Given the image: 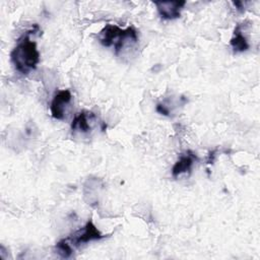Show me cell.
<instances>
[{
	"label": "cell",
	"instance_id": "cell-1",
	"mask_svg": "<svg viewBox=\"0 0 260 260\" xmlns=\"http://www.w3.org/2000/svg\"><path fill=\"white\" fill-rule=\"evenodd\" d=\"M10 59L15 69L21 74H27L35 70L40 62V52L36 42L31 41L28 36L20 39L12 50Z\"/></svg>",
	"mask_w": 260,
	"mask_h": 260
},
{
	"label": "cell",
	"instance_id": "cell-2",
	"mask_svg": "<svg viewBox=\"0 0 260 260\" xmlns=\"http://www.w3.org/2000/svg\"><path fill=\"white\" fill-rule=\"evenodd\" d=\"M98 40L104 47H114L116 54H118L127 46L136 44L138 36L137 31L131 26L122 29L116 24L109 23L99 32Z\"/></svg>",
	"mask_w": 260,
	"mask_h": 260
},
{
	"label": "cell",
	"instance_id": "cell-3",
	"mask_svg": "<svg viewBox=\"0 0 260 260\" xmlns=\"http://www.w3.org/2000/svg\"><path fill=\"white\" fill-rule=\"evenodd\" d=\"M105 236L93 224L92 220L89 219L82 229H79L78 231L73 233L71 236L66 238V240L70 243L72 247H78L91 241L101 240Z\"/></svg>",
	"mask_w": 260,
	"mask_h": 260
},
{
	"label": "cell",
	"instance_id": "cell-4",
	"mask_svg": "<svg viewBox=\"0 0 260 260\" xmlns=\"http://www.w3.org/2000/svg\"><path fill=\"white\" fill-rule=\"evenodd\" d=\"M72 94L69 89H61L55 93L51 102L52 117L57 120H62L65 115V108L70 103Z\"/></svg>",
	"mask_w": 260,
	"mask_h": 260
},
{
	"label": "cell",
	"instance_id": "cell-5",
	"mask_svg": "<svg viewBox=\"0 0 260 260\" xmlns=\"http://www.w3.org/2000/svg\"><path fill=\"white\" fill-rule=\"evenodd\" d=\"M159 15L165 19H175L180 17L181 9L186 4L185 1H157L154 2Z\"/></svg>",
	"mask_w": 260,
	"mask_h": 260
},
{
	"label": "cell",
	"instance_id": "cell-6",
	"mask_svg": "<svg viewBox=\"0 0 260 260\" xmlns=\"http://www.w3.org/2000/svg\"><path fill=\"white\" fill-rule=\"evenodd\" d=\"M94 115L91 112L82 111L78 113L71 123L72 132L88 133L91 130V121L94 119Z\"/></svg>",
	"mask_w": 260,
	"mask_h": 260
},
{
	"label": "cell",
	"instance_id": "cell-7",
	"mask_svg": "<svg viewBox=\"0 0 260 260\" xmlns=\"http://www.w3.org/2000/svg\"><path fill=\"white\" fill-rule=\"evenodd\" d=\"M197 159V156L190 150L181 154L179 159L175 162L172 168V175L174 178H177L179 175L190 172L194 161Z\"/></svg>",
	"mask_w": 260,
	"mask_h": 260
},
{
	"label": "cell",
	"instance_id": "cell-8",
	"mask_svg": "<svg viewBox=\"0 0 260 260\" xmlns=\"http://www.w3.org/2000/svg\"><path fill=\"white\" fill-rule=\"evenodd\" d=\"M230 44H231V47L233 48L235 53L245 52L249 49V43H248L246 37L243 35V31H242V28H241L240 24H238L235 27L234 35L231 39Z\"/></svg>",
	"mask_w": 260,
	"mask_h": 260
},
{
	"label": "cell",
	"instance_id": "cell-9",
	"mask_svg": "<svg viewBox=\"0 0 260 260\" xmlns=\"http://www.w3.org/2000/svg\"><path fill=\"white\" fill-rule=\"evenodd\" d=\"M56 251L62 258H69L73 253V247L66 239H62L56 244Z\"/></svg>",
	"mask_w": 260,
	"mask_h": 260
},
{
	"label": "cell",
	"instance_id": "cell-10",
	"mask_svg": "<svg viewBox=\"0 0 260 260\" xmlns=\"http://www.w3.org/2000/svg\"><path fill=\"white\" fill-rule=\"evenodd\" d=\"M156 111L161 114V115H165V116H170V110L164 105V104H158L156 106Z\"/></svg>",
	"mask_w": 260,
	"mask_h": 260
}]
</instances>
